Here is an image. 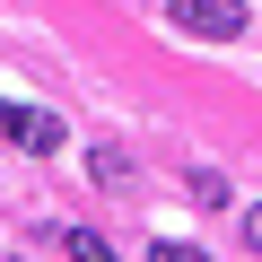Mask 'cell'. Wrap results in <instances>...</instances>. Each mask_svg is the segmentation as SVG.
Returning <instances> with one entry per match:
<instances>
[{
	"label": "cell",
	"mask_w": 262,
	"mask_h": 262,
	"mask_svg": "<svg viewBox=\"0 0 262 262\" xmlns=\"http://www.w3.org/2000/svg\"><path fill=\"white\" fill-rule=\"evenodd\" d=\"M175 35H201V44H236L245 35V0H166Z\"/></svg>",
	"instance_id": "6da1fadb"
},
{
	"label": "cell",
	"mask_w": 262,
	"mask_h": 262,
	"mask_svg": "<svg viewBox=\"0 0 262 262\" xmlns=\"http://www.w3.org/2000/svg\"><path fill=\"white\" fill-rule=\"evenodd\" d=\"M0 131H9L27 158H53V149L70 140V122H61V114H44V105H0Z\"/></svg>",
	"instance_id": "7a4b0ae2"
},
{
	"label": "cell",
	"mask_w": 262,
	"mask_h": 262,
	"mask_svg": "<svg viewBox=\"0 0 262 262\" xmlns=\"http://www.w3.org/2000/svg\"><path fill=\"white\" fill-rule=\"evenodd\" d=\"M61 253H70V262H114V245H105L96 227H70V236H61Z\"/></svg>",
	"instance_id": "3957f363"
},
{
	"label": "cell",
	"mask_w": 262,
	"mask_h": 262,
	"mask_svg": "<svg viewBox=\"0 0 262 262\" xmlns=\"http://www.w3.org/2000/svg\"><path fill=\"white\" fill-rule=\"evenodd\" d=\"M88 166H96V184H131V158H122V149H96Z\"/></svg>",
	"instance_id": "277c9868"
},
{
	"label": "cell",
	"mask_w": 262,
	"mask_h": 262,
	"mask_svg": "<svg viewBox=\"0 0 262 262\" xmlns=\"http://www.w3.org/2000/svg\"><path fill=\"white\" fill-rule=\"evenodd\" d=\"M192 201H201V210H227V175L201 166V175H192Z\"/></svg>",
	"instance_id": "5b68a950"
},
{
	"label": "cell",
	"mask_w": 262,
	"mask_h": 262,
	"mask_svg": "<svg viewBox=\"0 0 262 262\" xmlns=\"http://www.w3.org/2000/svg\"><path fill=\"white\" fill-rule=\"evenodd\" d=\"M149 262H210V253H201V245H175V236H166V245H149Z\"/></svg>",
	"instance_id": "8992f818"
},
{
	"label": "cell",
	"mask_w": 262,
	"mask_h": 262,
	"mask_svg": "<svg viewBox=\"0 0 262 262\" xmlns=\"http://www.w3.org/2000/svg\"><path fill=\"white\" fill-rule=\"evenodd\" d=\"M245 245H253V253H262V210H245Z\"/></svg>",
	"instance_id": "52a82bcc"
}]
</instances>
